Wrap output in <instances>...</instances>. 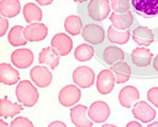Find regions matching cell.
<instances>
[{
    "label": "cell",
    "mask_w": 158,
    "mask_h": 127,
    "mask_svg": "<svg viewBox=\"0 0 158 127\" xmlns=\"http://www.w3.org/2000/svg\"><path fill=\"white\" fill-rule=\"evenodd\" d=\"M16 96L18 102L25 107H32L38 102L39 93L30 81H22L17 85Z\"/></svg>",
    "instance_id": "obj_1"
},
{
    "label": "cell",
    "mask_w": 158,
    "mask_h": 127,
    "mask_svg": "<svg viewBox=\"0 0 158 127\" xmlns=\"http://www.w3.org/2000/svg\"><path fill=\"white\" fill-rule=\"evenodd\" d=\"M111 11L109 0H91L88 6L89 16L95 21H101L108 17Z\"/></svg>",
    "instance_id": "obj_2"
},
{
    "label": "cell",
    "mask_w": 158,
    "mask_h": 127,
    "mask_svg": "<svg viewBox=\"0 0 158 127\" xmlns=\"http://www.w3.org/2000/svg\"><path fill=\"white\" fill-rule=\"evenodd\" d=\"M73 81L81 88H89L94 84L95 73L90 67L79 66L73 72Z\"/></svg>",
    "instance_id": "obj_3"
},
{
    "label": "cell",
    "mask_w": 158,
    "mask_h": 127,
    "mask_svg": "<svg viewBox=\"0 0 158 127\" xmlns=\"http://www.w3.org/2000/svg\"><path fill=\"white\" fill-rule=\"evenodd\" d=\"M81 98V91L77 86L75 85H68L60 90L58 100L62 106L71 107L74 104L79 102Z\"/></svg>",
    "instance_id": "obj_4"
},
{
    "label": "cell",
    "mask_w": 158,
    "mask_h": 127,
    "mask_svg": "<svg viewBox=\"0 0 158 127\" xmlns=\"http://www.w3.org/2000/svg\"><path fill=\"white\" fill-rule=\"evenodd\" d=\"M116 80L113 71L111 69H104L99 72L97 76V90L101 94H109L114 89Z\"/></svg>",
    "instance_id": "obj_5"
},
{
    "label": "cell",
    "mask_w": 158,
    "mask_h": 127,
    "mask_svg": "<svg viewBox=\"0 0 158 127\" xmlns=\"http://www.w3.org/2000/svg\"><path fill=\"white\" fill-rule=\"evenodd\" d=\"M82 38L91 45L101 44L104 40L103 28L99 24H86L82 30Z\"/></svg>",
    "instance_id": "obj_6"
},
{
    "label": "cell",
    "mask_w": 158,
    "mask_h": 127,
    "mask_svg": "<svg viewBox=\"0 0 158 127\" xmlns=\"http://www.w3.org/2000/svg\"><path fill=\"white\" fill-rule=\"evenodd\" d=\"M30 75L32 81L34 82L38 87L45 88L52 83V72L43 66H35L30 71Z\"/></svg>",
    "instance_id": "obj_7"
},
{
    "label": "cell",
    "mask_w": 158,
    "mask_h": 127,
    "mask_svg": "<svg viewBox=\"0 0 158 127\" xmlns=\"http://www.w3.org/2000/svg\"><path fill=\"white\" fill-rule=\"evenodd\" d=\"M89 116L95 123H103L110 116V107L106 102L97 101L94 102L88 110Z\"/></svg>",
    "instance_id": "obj_8"
},
{
    "label": "cell",
    "mask_w": 158,
    "mask_h": 127,
    "mask_svg": "<svg viewBox=\"0 0 158 127\" xmlns=\"http://www.w3.org/2000/svg\"><path fill=\"white\" fill-rule=\"evenodd\" d=\"M52 48L60 56H65L73 49V42L70 36L64 33H58L52 38Z\"/></svg>",
    "instance_id": "obj_9"
},
{
    "label": "cell",
    "mask_w": 158,
    "mask_h": 127,
    "mask_svg": "<svg viewBox=\"0 0 158 127\" xmlns=\"http://www.w3.org/2000/svg\"><path fill=\"white\" fill-rule=\"evenodd\" d=\"M133 116L135 119L141 121L142 123H149L153 121L156 116V110L150 107V105L146 102H137L133 107Z\"/></svg>",
    "instance_id": "obj_10"
},
{
    "label": "cell",
    "mask_w": 158,
    "mask_h": 127,
    "mask_svg": "<svg viewBox=\"0 0 158 127\" xmlns=\"http://www.w3.org/2000/svg\"><path fill=\"white\" fill-rule=\"evenodd\" d=\"M11 60L15 67L27 69L34 62V54L29 49H18L11 54Z\"/></svg>",
    "instance_id": "obj_11"
},
{
    "label": "cell",
    "mask_w": 158,
    "mask_h": 127,
    "mask_svg": "<svg viewBox=\"0 0 158 127\" xmlns=\"http://www.w3.org/2000/svg\"><path fill=\"white\" fill-rule=\"evenodd\" d=\"M24 35L29 42H40L48 35V27L40 22L30 24L24 28Z\"/></svg>",
    "instance_id": "obj_12"
},
{
    "label": "cell",
    "mask_w": 158,
    "mask_h": 127,
    "mask_svg": "<svg viewBox=\"0 0 158 127\" xmlns=\"http://www.w3.org/2000/svg\"><path fill=\"white\" fill-rule=\"evenodd\" d=\"M133 9L143 16L158 14V0H132Z\"/></svg>",
    "instance_id": "obj_13"
},
{
    "label": "cell",
    "mask_w": 158,
    "mask_h": 127,
    "mask_svg": "<svg viewBox=\"0 0 158 127\" xmlns=\"http://www.w3.org/2000/svg\"><path fill=\"white\" fill-rule=\"evenodd\" d=\"M86 111L88 108L83 105H77L71 109V121L74 125L77 127H92L93 123L86 118Z\"/></svg>",
    "instance_id": "obj_14"
},
{
    "label": "cell",
    "mask_w": 158,
    "mask_h": 127,
    "mask_svg": "<svg viewBox=\"0 0 158 127\" xmlns=\"http://www.w3.org/2000/svg\"><path fill=\"white\" fill-rule=\"evenodd\" d=\"M132 62L137 67H148L150 66L153 57L152 52L146 48H136L131 53Z\"/></svg>",
    "instance_id": "obj_15"
},
{
    "label": "cell",
    "mask_w": 158,
    "mask_h": 127,
    "mask_svg": "<svg viewBox=\"0 0 158 127\" xmlns=\"http://www.w3.org/2000/svg\"><path fill=\"white\" fill-rule=\"evenodd\" d=\"M110 20L113 22V25L118 30H128L134 21L133 14L131 12L127 13H112Z\"/></svg>",
    "instance_id": "obj_16"
},
{
    "label": "cell",
    "mask_w": 158,
    "mask_h": 127,
    "mask_svg": "<svg viewBox=\"0 0 158 127\" xmlns=\"http://www.w3.org/2000/svg\"><path fill=\"white\" fill-rule=\"evenodd\" d=\"M134 42L139 46L148 47L154 42V34L152 30H150L147 27H138L134 30L132 33Z\"/></svg>",
    "instance_id": "obj_17"
},
{
    "label": "cell",
    "mask_w": 158,
    "mask_h": 127,
    "mask_svg": "<svg viewBox=\"0 0 158 127\" xmlns=\"http://www.w3.org/2000/svg\"><path fill=\"white\" fill-rule=\"evenodd\" d=\"M20 76L17 70H15L9 64L2 63L0 65V82L6 85H15L19 81Z\"/></svg>",
    "instance_id": "obj_18"
},
{
    "label": "cell",
    "mask_w": 158,
    "mask_h": 127,
    "mask_svg": "<svg viewBox=\"0 0 158 127\" xmlns=\"http://www.w3.org/2000/svg\"><path fill=\"white\" fill-rule=\"evenodd\" d=\"M139 99V91L137 88L133 86H127V87L122 88L119 92L118 100L121 106L126 108H130L134 102H136Z\"/></svg>",
    "instance_id": "obj_19"
},
{
    "label": "cell",
    "mask_w": 158,
    "mask_h": 127,
    "mask_svg": "<svg viewBox=\"0 0 158 127\" xmlns=\"http://www.w3.org/2000/svg\"><path fill=\"white\" fill-rule=\"evenodd\" d=\"M23 110V107L19 104L12 103L11 101L7 99V96H4L3 99L0 100V116L2 118H13L16 114Z\"/></svg>",
    "instance_id": "obj_20"
},
{
    "label": "cell",
    "mask_w": 158,
    "mask_h": 127,
    "mask_svg": "<svg viewBox=\"0 0 158 127\" xmlns=\"http://www.w3.org/2000/svg\"><path fill=\"white\" fill-rule=\"evenodd\" d=\"M59 56L60 55L53 48H43L39 54V63L49 66L52 69H55L59 65Z\"/></svg>",
    "instance_id": "obj_21"
},
{
    "label": "cell",
    "mask_w": 158,
    "mask_h": 127,
    "mask_svg": "<svg viewBox=\"0 0 158 127\" xmlns=\"http://www.w3.org/2000/svg\"><path fill=\"white\" fill-rule=\"evenodd\" d=\"M115 75V80L117 84H123L128 82L131 77V68L126 62H118L111 68Z\"/></svg>",
    "instance_id": "obj_22"
},
{
    "label": "cell",
    "mask_w": 158,
    "mask_h": 127,
    "mask_svg": "<svg viewBox=\"0 0 158 127\" xmlns=\"http://www.w3.org/2000/svg\"><path fill=\"white\" fill-rule=\"evenodd\" d=\"M131 33L128 30H118L114 25H110L108 29V38L113 44L124 45L129 42Z\"/></svg>",
    "instance_id": "obj_23"
},
{
    "label": "cell",
    "mask_w": 158,
    "mask_h": 127,
    "mask_svg": "<svg viewBox=\"0 0 158 127\" xmlns=\"http://www.w3.org/2000/svg\"><path fill=\"white\" fill-rule=\"evenodd\" d=\"M102 56L104 62L109 65H115L116 63L121 62L124 59V52L120 48L114 47V46H110L106 47L103 50Z\"/></svg>",
    "instance_id": "obj_24"
},
{
    "label": "cell",
    "mask_w": 158,
    "mask_h": 127,
    "mask_svg": "<svg viewBox=\"0 0 158 127\" xmlns=\"http://www.w3.org/2000/svg\"><path fill=\"white\" fill-rule=\"evenodd\" d=\"M0 12L4 17L17 16L20 12V2L18 0H1L0 1Z\"/></svg>",
    "instance_id": "obj_25"
},
{
    "label": "cell",
    "mask_w": 158,
    "mask_h": 127,
    "mask_svg": "<svg viewBox=\"0 0 158 127\" xmlns=\"http://www.w3.org/2000/svg\"><path fill=\"white\" fill-rule=\"evenodd\" d=\"M23 17L29 24L38 22L42 19V11L34 3H27L23 7Z\"/></svg>",
    "instance_id": "obj_26"
},
{
    "label": "cell",
    "mask_w": 158,
    "mask_h": 127,
    "mask_svg": "<svg viewBox=\"0 0 158 127\" xmlns=\"http://www.w3.org/2000/svg\"><path fill=\"white\" fill-rule=\"evenodd\" d=\"M9 42L14 47H18V46H24L27 44V39L25 38L24 35V29L22 25H15L11 29L9 33Z\"/></svg>",
    "instance_id": "obj_27"
},
{
    "label": "cell",
    "mask_w": 158,
    "mask_h": 127,
    "mask_svg": "<svg viewBox=\"0 0 158 127\" xmlns=\"http://www.w3.org/2000/svg\"><path fill=\"white\" fill-rule=\"evenodd\" d=\"M64 29L69 34L73 35V36L80 34L81 29H82V21H81L80 17L76 16V15L69 16L64 21Z\"/></svg>",
    "instance_id": "obj_28"
},
{
    "label": "cell",
    "mask_w": 158,
    "mask_h": 127,
    "mask_svg": "<svg viewBox=\"0 0 158 127\" xmlns=\"http://www.w3.org/2000/svg\"><path fill=\"white\" fill-rule=\"evenodd\" d=\"M75 58L78 62H86V60L91 59L94 55V50L90 45L82 44L79 45L75 50Z\"/></svg>",
    "instance_id": "obj_29"
},
{
    "label": "cell",
    "mask_w": 158,
    "mask_h": 127,
    "mask_svg": "<svg viewBox=\"0 0 158 127\" xmlns=\"http://www.w3.org/2000/svg\"><path fill=\"white\" fill-rule=\"evenodd\" d=\"M111 7L116 13H127L130 11V0H111Z\"/></svg>",
    "instance_id": "obj_30"
},
{
    "label": "cell",
    "mask_w": 158,
    "mask_h": 127,
    "mask_svg": "<svg viewBox=\"0 0 158 127\" xmlns=\"http://www.w3.org/2000/svg\"><path fill=\"white\" fill-rule=\"evenodd\" d=\"M12 127H33V123L29 119L23 118V116H19V118L15 119L11 123Z\"/></svg>",
    "instance_id": "obj_31"
},
{
    "label": "cell",
    "mask_w": 158,
    "mask_h": 127,
    "mask_svg": "<svg viewBox=\"0 0 158 127\" xmlns=\"http://www.w3.org/2000/svg\"><path fill=\"white\" fill-rule=\"evenodd\" d=\"M148 99L153 105L158 107V88L153 87L148 91Z\"/></svg>",
    "instance_id": "obj_32"
},
{
    "label": "cell",
    "mask_w": 158,
    "mask_h": 127,
    "mask_svg": "<svg viewBox=\"0 0 158 127\" xmlns=\"http://www.w3.org/2000/svg\"><path fill=\"white\" fill-rule=\"evenodd\" d=\"M0 36H3L6 33V30L9 28V21L4 17H0Z\"/></svg>",
    "instance_id": "obj_33"
},
{
    "label": "cell",
    "mask_w": 158,
    "mask_h": 127,
    "mask_svg": "<svg viewBox=\"0 0 158 127\" xmlns=\"http://www.w3.org/2000/svg\"><path fill=\"white\" fill-rule=\"evenodd\" d=\"M54 0H36L37 3H39L40 6H49Z\"/></svg>",
    "instance_id": "obj_34"
},
{
    "label": "cell",
    "mask_w": 158,
    "mask_h": 127,
    "mask_svg": "<svg viewBox=\"0 0 158 127\" xmlns=\"http://www.w3.org/2000/svg\"><path fill=\"white\" fill-rule=\"evenodd\" d=\"M50 127H54V126H61V127H67L65 126L64 123H62V122H53V123L49 124Z\"/></svg>",
    "instance_id": "obj_35"
},
{
    "label": "cell",
    "mask_w": 158,
    "mask_h": 127,
    "mask_svg": "<svg viewBox=\"0 0 158 127\" xmlns=\"http://www.w3.org/2000/svg\"><path fill=\"white\" fill-rule=\"evenodd\" d=\"M153 67H154L155 71L158 72V54L156 55V57H155L154 62H153Z\"/></svg>",
    "instance_id": "obj_36"
},
{
    "label": "cell",
    "mask_w": 158,
    "mask_h": 127,
    "mask_svg": "<svg viewBox=\"0 0 158 127\" xmlns=\"http://www.w3.org/2000/svg\"><path fill=\"white\" fill-rule=\"evenodd\" d=\"M131 126L141 127V124H140V123H137V122H130V123H128V125H127V127H131Z\"/></svg>",
    "instance_id": "obj_37"
},
{
    "label": "cell",
    "mask_w": 158,
    "mask_h": 127,
    "mask_svg": "<svg viewBox=\"0 0 158 127\" xmlns=\"http://www.w3.org/2000/svg\"><path fill=\"white\" fill-rule=\"evenodd\" d=\"M0 127H7V123H4L3 120H0Z\"/></svg>",
    "instance_id": "obj_38"
},
{
    "label": "cell",
    "mask_w": 158,
    "mask_h": 127,
    "mask_svg": "<svg viewBox=\"0 0 158 127\" xmlns=\"http://www.w3.org/2000/svg\"><path fill=\"white\" fill-rule=\"evenodd\" d=\"M154 126H158V122H155V123H152L149 125V127H154Z\"/></svg>",
    "instance_id": "obj_39"
},
{
    "label": "cell",
    "mask_w": 158,
    "mask_h": 127,
    "mask_svg": "<svg viewBox=\"0 0 158 127\" xmlns=\"http://www.w3.org/2000/svg\"><path fill=\"white\" fill-rule=\"evenodd\" d=\"M74 1H75V2H81V3H82V2H85V1H88V0H74Z\"/></svg>",
    "instance_id": "obj_40"
}]
</instances>
